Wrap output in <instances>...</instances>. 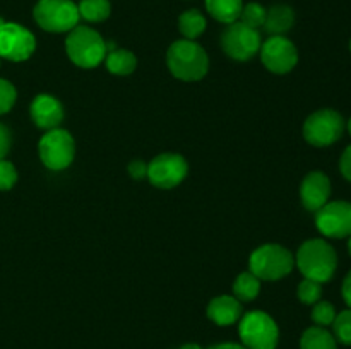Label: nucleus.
I'll use <instances>...</instances> for the list:
<instances>
[{"label":"nucleus","instance_id":"1","mask_svg":"<svg viewBox=\"0 0 351 349\" xmlns=\"http://www.w3.org/2000/svg\"><path fill=\"white\" fill-rule=\"evenodd\" d=\"M295 263L305 279L324 284L332 279L338 269V255L332 245H329L326 240L314 238L302 243L295 255Z\"/></svg>","mask_w":351,"mask_h":349},{"label":"nucleus","instance_id":"2","mask_svg":"<svg viewBox=\"0 0 351 349\" xmlns=\"http://www.w3.org/2000/svg\"><path fill=\"white\" fill-rule=\"evenodd\" d=\"M167 64L171 74L184 82L204 79L209 70V57L194 40H178L167 51Z\"/></svg>","mask_w":351,"mask_h":349},{"label":"nucleus","instance_id":"3","mask_svg":"<svg viewBox=\"0 0 351 349\" xmlns=\"http://www.w3.org/2000/svg\"><path fill=\"white\" fill-rule=\"evenodd\" d=\"M65 51L72 64L81 68H95L105 60L106 41L98 31L88 26H75L69 31L65 40Z\"/></svg>","mask_w":351,"mask_h":349},{"label":"nucleus","instance_id":"4","mask_svg":"<svg viewBox=\"0 0 351 349\" xmlns=\"http://www.w3.org/2000/svg\"><path fill=\"white\" fill-rule=\"evenodd\" d=\"M250 272L261 281H278L293 270L295 257L278 243H266L252 252L249 260Z\"/></svg>","mask_w":351,"mask_h":349},{"label":"nucleus","instance_id":"5","mask_svg":"<svg viewBox=\"0 0 351 349\" xmlns=\"http://www.w3.org/2000/svg\"><path fill=\"white\" fill-rule=\"evenodd\" d=\"M239 324V335L247 349H276L280 341V328L266 311L254 310L242 315Z\"/></svg>","mask_w":351,"mask_h":349},{"label":"nucleus","instance_id":"6","mask_svg":"<svg viewBox=\"0 0 351 349\" xmlns=\"http://www.w3.org/2000/svg\"><path fill=\"white\" fill-rule=\"evenodd\" d=\"M34 21L48 33H65L79 24V9L72 0H40L33 10Z\"/></svg>","mask_w":351,"mask_h":349},{"label":"nucleus","instance_id":"7","mask_svg":"<svg viewBox=\"0 0 351 349\" xmlns=\"http://www.w3.org/2000/svg\"><path fill=\"white\" fill-rule=\"evenodd\" d=\"M346 129L345 118L336 109H317L304 123V137L311 146L328 147L338 142Z\"/></svg>","mask_w":351,"mask_h":349},{"label":"nucleus","instance_id":"8","mask_svg":"<svg viewBox=\"0 0 351 349\" xmlns=\"http://www.w3.org/2000/svg\"><path fill=\"white\" fill-rule=\"evenodd\" d=\"M40 159L48 170L62 171L69 168L75 156L74 137L64 129H51L45 133L38 144Z\"/></svg>","mask_w":351,"mask_h":349},{"label":"nucleus","instance_id":"9","mask_svg":"<svg viewBox=\"0 0 351 349\" xmlns=\"http://www.w3.org/2000/svg\"><path fill=\"white\" fill-rule=\"evenodd\" d=\"M261 34L257 29L245 26L240 21L228 24L221 34V47L228 57L233 60H250L261 50Z\"/></svg>","mask_w":351,"mask_h":349},{"label":"nucleus","instance_id":"10","mask_svg":"<svg viewBox=\"0 0 351 349\" xmlns=\"http://www.w3.org/2000/svg\"><path fill=\"white\" fill-rule=\"evenodd\" d=\"M189 173V164L184 156L175 153H165L154 157L147 164V178L158 188H175L185 180Z\"/></svg>","mask_w":351,"mask_h":349},{"label":"nucleus","instance_id":"11","mask_svg":"<svg viewBox=\"0 0 351 349\" xmlns=\"http://www.w3.org/2000/svg\"><path fill=\"white\" fill-rule=\"evenodd\" d=\"M36 50L33 33L17 23H3L0 26V58L10 62H24Z\"/></svg>","mask_w":351,"mask_h":349},{"label":"nucleus","instance_id":"12","mask_svg":"<svg viewBox=\"0 0 351 349\" xmlns=\"http://www.w3.org/2000/svg\"><path fill=\"white\" fill-rule=\"evenodd\" d=\"M315 226L328 238H350L351 236V202H328L315 212Z\"/></svg>","mask_w":351,"mask_h":349},{"label":"nucleus","instance_id":"13","mask_svg":"<svg viewBox=\"0 0 351 349\" xmlns=\"http://www.w3.org/2000/svg\"><path fill=\"white\" fill-rule=\"evenodd\" d=\"M261 60L273 74H288L298 64L297 47L285 36H271L261 44Z\"/></svg>","mask_w":351,"mask_h":349},{"label":"nucleus","instance_id":"14","mask_svg":"<svg viewBox=\"0 0 351 349\" xmlns=\"http://www.w3.org/2000/svg\"><path fill=\"white\" fill-rule=\"evenodd\" d=\"M331 197V180L322 171H311L300 185L302 204L307 211L317 212Z\"/></svg>","mask_w":351,"mask_h":349},{"label":"nucleus","instance_id":"15","mask_svg":"<svg viewBox=\"0 0 351 349\" xmlns=\"http://www.w3.org/2000/svg\"><path fill=\"white\" fill-rule=\"evenodd\" d=\"M31 118L43 130L57 129L64 120V106L50 94H38L31 103Z\"/></svg>","mask_w":351,"mask_h":349},{"label":"nucleus","instance_id":"16","mask_svg":"<svg viewBox=\"0 0 351 349\" xmlns=\"http://www.w3.org/2000/svg\"><path fill=\"white\" fill-rule=\"evenodd\" d=\"M242 303L235 296H230V294L213 298L208 305L209 320L215 322L216 325H221V327L235 324L242 318Z\"/></svg>","mask_w":351,"mask_h":349},{"label":"nucleus","instance_id":"17","mask_svg":"<svg viewBox=\"0 0 351 349\" xmlns=\"http://www.w3.org/2000/svg\"><path fill=\"white\" fill-rule=\"evenodd\" d=\"M293 9L290 5H285V3H278V5H273L266 10V21H264L263 27L271 36H283L293 27Z\"/></svg>","mask_w":351,"mask_h":349},{"label":"nucleus","instance_id":"18","mask_svg":"<svg viewBox=\"0 0 351 349\" xmlns=\"http://www.w3.org/2000/svg\"><path fill=\"white\" fill-rule=\"evenodd\" d=\"M206 9L219 23L232 24L239 21L243 0H206Z\"/></svg>","mask_w":351,"mask_h":349},{"label":"nucleus","instance_id":"19","mask_svg":"<svg viewBox=\"0 0 351 349\" xmlns=\"http://www.w3.org/2000/svg\"><path fill=\"white\" fill-rule=\"evenodd\" d=\"M106 68L115 75H129L136 70L137 58L132 51L123 50V48H115L108 51L105 57Z\"/></svg>","mask_w":351,"mask_h":349},{"label":"nucleus","instance_id":"20","mask_svg":"<svg viewBox=\"0 0 351 349\" xmlns=\"http://www.w3.org/2000/svg\"><path fill=\"white\" fill-rule=\"evenodd\" d=\"M300 349H338V341L326 327H311L302 334Z\"/></svg>","mask_w":351,"mask_h":349},{"label":"nucleus","instance_id":"21","mask_svg":"<svg viewBox=\"0 0 351 349\" xmlns=\"http://www.w3.org/2000/svg\"><path fill=\"white\" fill-rule=\"evenodd\" d=\"M261 293V279L254 276L250 270L239 274V277L233 283V294L239 301H252Z\"/></svg>","mask_w":351,"mask_h":349},{"label":"nucleus","instance_id":"22","mask_svg":"<svg viewBox=\"0 0 351 349\" xmlns=\"http://www.w3.org/2000/svg\"><path fill=\"white\" fill-rule=\"evenodd\" d=\"M206 17L197 9L185 10L180 17H178V29L184 34L185 40H195L201 36L206 31Z\"/></svg>","mask_w":351,"mask_h":349},{"label":"nucleus","instance_id":"23","mask_svg":"<svg viewBox=\"0 0 351 349\" xmlns=\"http://www.w3.org/2000/svg\"><path fill=\"white\" fill-rule=\"evenodd\" d=\"M79 16L89 23H101L112 12L108 0H81L77 5Z\"/></svg>","mask_w":351,"mask_h":349},{"label":"nucleus","instance_id":"24","mask_svg":"<svg viewBox=\"0 0 351 349\" xmlns=\"http://www.w3.org/2000/svg\"><path fill=\"white\" fill-rule=\"evenodd\" d=\"M239 21L245 24V26L252 27V29H257V27L264 26V21H266V9L257 2L247 3V5H243L242 12H240Z\"/></svg>","mask_w":351,"mask_h":349},{"label":"nucleus","instance_id":"25","mask_svg":"<svg viewBox=\"0 0 351 349\" xmlns=\"http://www.w3.org/2000/svg\"><path fill=\"white\" fill-rule=\"evenodd\" d=\"M332 331H335L332 335L336 337V341L345 346H351V308L336 315L335 322H332Z\"/></svg>","mask_w":351,"mask_h":349},{"label":"nucleus","instance_id":"26","mask_svg":"<svg viewBox=\"0 0 351 349\" xmlns=\"http://www.w3.org/2000/svg\"><path fill=\"white\" fill-rule=\"evenodd\" d=\"M298 300L304 305H315L317 301H321L322 296V284L317 281L312 279H304L298 284Z\"/></svg>","mask_w":351,"mask_h":349},{"label":"nucleus","instance_id":"27","mask_svg":"<svg viewBox=\"0 0 351 349\" xmlns=\"http://www.w3.org/2000/svg\"><path fill=\"white\" fill-rule=\"evenodd\" d=\"M336 308L335 305L329 303V301H317L312 308V320L317 327H328L332 325L336 318Z\"/></svg>","mask_w":351,"mask_h":349},{"label":"nucleus","instance_id":"28","mask_svg":"<svg viewBox=\"0 0 351 349\" xmlns=\"http://www.w3.org/2000/svg\"><path fill=\"white\" fill-rule=\"evenodd\" d=\"M17 99V92L14 84H10L5 79H0V115L10 112Z\"/></svg>","mask_w":351,"mask_h":349},{"label":"nucleus","instance_id":"29","mask_svg":"<svg viewBox=\"0 0 351 349\" xmlns=\"http://www.w3.org/2000/svg\"><path fill=\"white\" fill-rule=\"evenodd\" d=\"M17 181V170L10 161L0 159V190H10Z\"/></svg>","mask_w":351,"mask_h":349},{"label":"nucleus","instance_id":"30","mask_svg":"<svg viewBox=\"0 0 351 349\" xmlns=\"http://www.w3.org/2000/svg\"><path fill=\"white\" fill-rule=\"evenodd\" d=\"M129 174L134 180H143L147 177V164L143 159H134L129 163Z\"/></svg>","mask_w":351,"mask_h":349},{"label":"nucleus","instance_id":"31","mask_svg":"<svg viewBox=\"0 0 351 349\" xmlns=\"http://www.w3.org/2000/svg\"><path fill=\"white\" fill-rule=\"evenodd\" d=\"M10 144H12L10 130L3 123H0V159L7 156V153L10 151Z\"/></svg>","mask_w":351,"mask_h":349},{"label":"nucleus","instance_id":"32","mask_svg":"<svg viewBox=\"0 0 351 349\" xmlns=\"http://www.w3.org/2000/svg\"><path fill=\"white\" fill-rule=\"evenodd\" d=\"M339 170H341L343 177L348 181H351V146H348L343 151L341 159H339Z\"/></svg>","mask_w":351,"mask_h":349},{"label":"nucleus","instance_id":"33","mask_svg":"<svg viewBox=\"0 0 351 349\" xmlns=\"http://www.w3.org/2000/svg\"><path fill=\"white\" fill-rule=\"evenodd\" d=\"M341 294H343V300H345V303L351 308V270L346 274L345 281H343Z\"/></svg>","mask_w":351,"mask_h":349},{"label":"nucleus","instance_id":"34","mask_svg":"<svg viewBox=\"0 0 351 349\" xmlns=\"http://www.w3.org/2000/svg\"><path fill=\"white\" fill-rule=\"evenodd\" d=\"M209 349H247V348L242 344H235V342H221V344L211 346Z\"/></svg>","mask_w":351,"mask_h":349},{"label":"nucleus","instance_id":"35","mask_svg":"<svg viewBox=\"0 0 351 349\" xmlns=\"http://www.w3.org/2000/svg\"><path fill=\"white\" fill-rule=\"evenodd\" d=\"M180 349H202L201 346L195 344V342H189V344H184Z\"/></svg>","mask_w":351,"mask_h":349},{"label":"nucleus","instance_id":"36","mask_svg":"<svg viewBox=\"0 0 351 349\" xmlns=\"http://www.w3.org/2000/svg\"><path fill=\"white\" fill-rule=\"evenodd\" d=\"M346 129H348V132H350V135H351V116H350V120H348V125H346Z\"/></svg>","mask_w":351,"mask_h":349},{"label":"nucleus","instance_id":"37","mask_svg":"<svg viewBox=\"0 0 351 349\" xmlns=\"http://www.w3.org/2000/svg\"><path fill=\"white\" fill-rule=\"evenodd\" d=\"M348 250H350V255H351V236H350V242H348Z\"/></svg>","mask_w":351,"mask_h":349},{"label":"nucleus","instance_id":"38","mask_svg":"<svg viewBox=\"0 0 351 349\" xmlns=\"http://www.w3.org/2000/svg\"><path fill=\"white\" fill-rule=\"evenodd\" d=\"M3 23H5V21H3V19H2V17H0V26H2V24H3Z\"/></svg>","mask_w":351,"mask_h":349},{"label":"nucleus","instance_id":"39","mask_svg":"<svg viewBox=\"0 0 351 349\" xmlns=\"http://www.w3.org/2000/svg\"><path fill=\"white\" fill-rule=\"evenodd\" d=\"M350 50H351V41H350Z\"/></svg>","mask_w":351,"mask_h":349}]
</instances>
